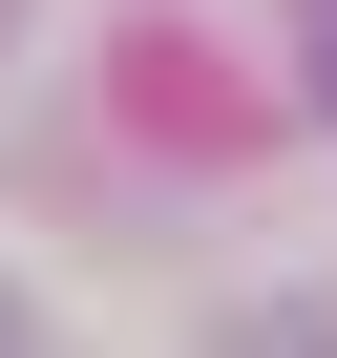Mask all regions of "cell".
<instances>
[{"label": "cell", "instance_id": "1", "mask_svg": "<svg viewBox=\"0 0 337 358\" xmlns=\"http://www.w3.org/2000/svg\"><path fill=\"white\" fill-rule=\"evenodd\" d=\"M0 316H22V295H0Z\"/></svg>", "mask_w": 337, "mask_h": 358}]
</instances>
